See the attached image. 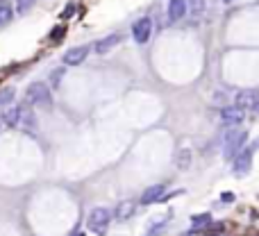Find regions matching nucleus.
<instances>
[{
  "mask_svg": "<svg viewBox=\"0 0 259 236\" xmlns=\"http://www.w3.org/2000/svg\"><path fill=\"white\" fill-rule=\"evenodd\" d=\"M27 100L34 107H50V102H53L50 86L43 84V82H32V84L27 86Z\"/></svg>",
  "mask_w": 259,
  "mask_h": 236,
  "instance_id": "f03ea898",
  "label": "nucleus"
},
{
  "mask_svg": "<svg viewBox=\"0 0 259 236\" xmlns=\"http://www.w3.org/2000/svg\"><path fill=\"white\" fill-rule=\"evenodd\" d=\"M34 7V0H16V12L19 14H27Z\"/></svg>",
  "mask_w": 259,
  "mask_h": 236,
  "instance_id": "6ab92c4d",
  "label": "nucleus"
},
{
  "mask_svg": "<svg viewBox=\"0 0 259 236\" xmlns=\"http://www.w3.org/2000/svg\"><path fill=\"white\" fill-rule=\"evenodd\" d=\"M2 123L9 125V127H19V123H20V107H12V109H7L5 116H2Z\"/></svg>",
  "mask_w": 259,
  "mask_h": 236,
  "instance_id": "4468645a",
  "label": "nucleus"
},
{
  "mask_svg": "<svg viewBox=\"0 0 259 236\" xmlns=\"http://www.w3.org/2000/svg\"><path fill=\"white\" fill-rule=\"evenodd\" d=\"M186 12H189V9H186V0H171V2H168V20H171V23L182 20Z\"/></svg>",
  "mask_w": 259,
  "mask_h": 236,
  "instance_id": "9d476101",
  "label": "nucleus"
},
{
  "mask_svg": "<svg viewBox=\"0 0 259 236\" xmlns=\"http://www.w3.org/2000/svg\"><path fill=\"white\" fill-rule=\"evenodd\" d=\"M109 218H112L109 209H102V207L93 209L91 214H89V230H93V232H105V227L109 225Z\"/></svg>",
  "mask_w": 259,
  "mask_h": 236,
  "instance_id": "20e7f679",
  "label": "nucleus"
},
{
  "mask_svg": "<svg viewBox=\"0 0 259 236\" xmlns=\"http://www.w3.org/2000/svg\"><path fill=\"white\" fill-rule=\"evenodd\" d=\"M89 57V46H78V48H71L66 55H64V64L68 66H78L82 64L84 59Z\"/></svg>",
  "mask_w": 259,
  "mask_h": 236,
  "instance_id": "1a4fd4ad",
  "label": "nucleus"
},
{
  "mask_svg": "<svg viewBox=\"0 0 259 236\" xmlns=\"http://www.w3.org/2000/svg\"><path fill=\"white\" fill-rule=\"evenodd\" d=\"M250 150H253V152H257V150H259V138H255L253 143H250Z\"/></svg>",
  "mask_w": 259,
  "mask_h": 236,
  "instance_id": "393cba45",
  "label": "nucleus"
},
{
  "mask_svg": "<svg viewBox=\"0 0 259 236\" xmlns=\"http://www.w3.org/2000/svg\"><path fill=\"white\" fill-rule=\"evenodd\" d=\"M175 164H178L179 171H189V166H191V150L189 148H182L178 152V157H175Z\"/></svg>",
  "mask_w": 259,
  "mask_h": 236,
  "instance_id": "2eb2a0df",
  "label": "nucleus"
},
{
  "mask_svg": "<svg viewBox=\"0 0 259 236\" xmlns=\"http://www.w3.org/2000/svg\"><path fill=\"white\" fill-rule=\"evenodd\" d=\"M120 41V37L119 34H109V37H105V39H100L98 43H96V53L98 55H105V53H109L116 43Z\"/></svg>",
  "mask_w": 259,
  "mask_h": 236,
  "instance_id": "ddd939ff",
  "label": "nucleus"
},
{
  "mask_svg": "<svg viewBox=\"0 0 259 236\" xmlns=\"http://www.w3.org/2000/svg\"><path fill=\"white\" fill-rule=\"evenodd\" d=\"M75 236H84V234H75Z\"/></svg>",
  "mask_w": 259,
  "mask_h": 236,
  "instance_id": "c85d7f7f",
  "label": "nucleus"
},
{
  "mask_svg": "<svg viewBox=\"0 0 259 236\" xmlns=\"http://www.w3.org/2000/svg\"><path fill=\"white\" fill-rule=\"evenodd\" d=\"M220 200H223L225 204H230L234 200V193H223V196H220Z\"/></svg>",
  "mask_w": 259,
  "mask_h": 236,
  "instance_id": "b1692460",
  "label": "nucleus"
},
{
  "mask_svg": "<svg viewBox=\"0 0 259 236\" xmlns=\"http://www.w3.org/2000/svg\"><path fill=\"white\" fill-rule=\"evenodd\" d=\"M257 100H259V91H257V89H246V91H241L239 96H237L234 105L246 112V109H253Z\"/></svg>",
  "mask_w": 259,
  "mask_h": 236,
  "instance_id": "0eeeda50",
  "label": "nucleus"
},
{
  "mask_svg": "<svg viewBox=\"0 0 259 236\" xmlns=\"http://www.w3.org/2000/svg\"><path fill=\"white\" fill-rule=\"evenodd\" d=\"M243 109H239L237 105H232V107H223L220 109V120L225 125H239V123H243Z\"/></svg>",
  "mask_w": 259,
  "mask_h": 236,
  "instance_id": "423d86ee",
  "label": "nucleus"
},
{
  "mask_svg": "<svg viewBox=\"0 0 259 236\" xmlns=\"http://www.w3.org/2000/svg\"><path fill=\"white\" fill-rule=\"evenodd\" d=\"M205 236H219V234H216V232H209V234H205Z\"/></svg>",
  "mask_w": 259,
  "mask_h": 236,
  "instance_id": "bb28decb",
  "label": "nucleus"
},
{
  "mask_svg": "<svg viewBox=\"0 0 259 236\" xmlns=\"http://www.w3.org/2000/svg\"><path fill=\"white\" fill-rule=\"evenodd\" d=\"M223 2H225V5H230V2H232V0H223Z\"/></svg>",
  "mask_w": 259,
  "mask_h": 236,
  "instance_id": "cd10ccee",
  "label": "nucleus"
},
{
  "mask_svg": "<svg viewBox=\"0 0 259 236\" xmlns=\"http://www.w3.org/2000/svg\"><path fill=\"white\" fill-rule=\"evenodd\" d=\"M20 130H25L32 134L37 130V118H34V112H30L27 105H20V123H19Z\"/></svg>",
  "mask_w": 259,
  "mask_h": 236,
  "instance_id": "9b49d317",
  "label": "nucleus"
},
{
  "mask_svg": "<svg viewBox=\"0 0 259 236\" xmlns=\"http://www.w3.org/2000/svg\"><path fill=\"white\" fill-rule=\"evenodd\" d=\"M14 16V9L7 2H0V25H7Z\"/></svg>",
  "mask_w": 259,
  "mask_h": 236,
  "instance_id": "a211bd4d",
  "label": "nucleus"
},
{
  "mask_svg": "<svg viewBox=\"0 0 259 236\" xmlns=\"http://www.w3.org/2000/svg\"><path fill=\"white\" fill-rule=\"evenodd\" d=\"M134 209H137V204L130 202V200H125V202H120L119 207H116L114 216H116V220H127V218L134 216Z\"/></svg>",
  "mask_w": 259,
  "mask_h": 236,
  "instance_id": "f8f14e48",
  "label": "nucleus"
},
{
  "mask_svg": "<svg viewBox=\"0 0 259 236\" xmlns=\"http://www.w3.org/2000/svg\"><path fill=\"white\" fill-rule=\"evenodd\" d=\"M132 34H134V41H137V43H146V41L150 39V34H153V20L148 19V16L139 19L132 27Z\"/></svg>",
  "mask_w": 259,
  "mask_h": 236,
  "instance_id": "39448f33",
  "label": "nucleus"
},
{
  "mask_svg": "<svg viewBox=\"0 0 259 236\" xmlns=\"http://www.w3.org/2000/svg\"><path fill=\"white\" fill-rule=\"evenodd\" d=\"M164 191H166V184H153L143 191L141 196V204H153V202H161L164 197Z\"/></svg>",
  "mask_w": 259,
  "mask_h": 236,
  "instance_id": "6e6552de",
  "label": "nucleus"
},
{
  "mask_svg": "<svg viewBox=\"0 0 259 236\" xmlns=\"http://www.w3.org/2000/svg\"><path fill=\"white\" fill-rule=\"evenodd\" d=\"M0 123H2V120H0Z\"/></svg>",
  "mask_w": 259,
  "mask_h": 236,
  "instance_id": "c756f323",
  "label": "nucleus"
},
{
  "mask_svg": "<svg viewBox=\"0 0 259 236\" xmlns=\"http://www.w3.org/2000/svg\"><path fill=\"white\" fill-rule=\"evenodd\" d=\"M248 141V132L239 130V127H230L225 132V138H223V157L225 159H234L243 148H246Z\"/></svg>",
  "mask_w": 259,
  "mask_h": 236,
  "instance_id": "f257e3e1",
  "label": "nucleus"
},
{
  "mask_svg": "<svg viewBox=\"0 0 259 236\" xmlns=\"http://www.w3.org/2000/svg\"><path fill=\"white\" fill-rule=\"evenodd\" d=\"M61 75H64V68H55V71L50 73V82H53V89L61 82Z\"/></svg>",
  "mask_w": 259,
  "mask_h": 236,
  "instance_id": "412c9836",
  "label": "nucleus"
},
{
  "mask_svg": "<svg viewBox=\"0 0 259 236\" xmlns=\"http://www.w3.org/2000/svg\"><path fill=\"white\" fill-rule=\"evenodd\" d=\"M186 9H189V14H193V16H200L202 9H205V0H186Z\"/></svg>",
  "mask_w": 259,
  "mask_h": 236,
  "instance_id": "f3484780",
  "label": "nucleus"
},
{
  "mask_svg": "<svg viewBox=\"0 0 259 236\" xmlns=\"http://www.w3.org/2000/svg\"><path fill=\"white\" fill-rule=\"evenodd\" d=\"M209 225H212V216H209V214H198V216L191 218L193 230H205V227H209Z\"/></svg>",
  "mask_w": 259,
  "mask_h": 236,
  "instance_id": "dca6fc26",
  "label": "nucleus"
},
{
  "mask_svg": "<svg viewBox=\"0 0 259 236\" xmlns=\"http://www.w3.org/2000/svg\"><path fill=\"white\" fill-rule=\"evenodd\" d=\"M253 155H255V152L250 150V145H246V148L234 157V168H232L234 175H237V177H246L248 173H250V168H253Z\"/></svg>",
  "mask_w": 259,
  "mask_h": 236,
  "instance_id": "7ed1b4c3",
  "label": "nucleus"
},
{
  "mask_svg": "<svg viewBox=\"0 0 259 236\" xmlns=\"http://www.w3.org/2000/svg\"><path fill=\"white\" fill-rule=\"evenodd\" d=\"M61 37H64V25L55 27V32L50 34V39H53V41H61Z\"/></svg>",
  "mask_w": 259,
  "mask_h": 236,
  "instance_id": "4be33fe9",
  "label": "nucleus"
},
{
  "mask_svg": "<svg viewBox=\"0 0 259 236\" xmlns=\"http://www.w3.org/2000/svg\"><path fill=\"white\" fill-rule=\"evenodd\" d=\"M253 112H255V114H259V100H257V102H255V107H253Z\"/></svg>",
  "mask_w": 259,
  "mask_h": 236,
  "instance_id": "a878e982",
  "label": "nucleus"
},
{
  "mask_svg": "<svg viewBox=\"0 0 259 236\" xmlns=\"http://www.w3.org/2000/svg\"><path fill=\"white\" fill-rule=\"evenodd\" d=\"M12 100H14V89H2V91H0V107L9 105Z\"/></svg>",
  "mask_w": 259,
  "mask_h": 236,
  "instance_id": "aec40b11",
  "label": "nucleus"
},
{
  "mask_svg": "<svg viewBox=\"0 0 259 236\" xmlns=\"http://www.w3.org/2000/svg\"><path fill=\"white\" fill-rule=\"evenodd\" d=\"M75 14V5H66V9H64V14H61V16H64V19H68V16H73Z\"/></svg>",
  "mask_w": 259,
  "mask_h": 236,
  "instance_id": "5701e85b",
  "label": "nucleus"
}]
</instances>
